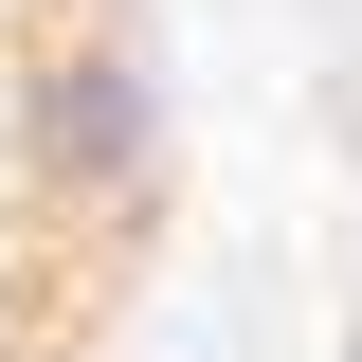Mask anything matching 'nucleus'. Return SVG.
Segmentation results:
<instances>
[{
  "mask_svg": "<svg viewBox=\"0 0 362 362\" xmlns=\"http://www.w3.org/2000/svg\"><path fill=\"white\" fill-rule=\"evenodd\" d=\"M145 0H0V181H18V218H37V90H54V54H90V37H127ZM54 235V218H37ZM54 254H73V235H54ZM90 272V254H73ZM90 290H109V272H90ZM109 308H127V290H109ZM18 326V308H0Z\"/></svg>",
  "mask_w": 362,
  "mask_h": 362,
  "instance_id": "obj_1",
  "label": "nucleus"
}]
</instances>
